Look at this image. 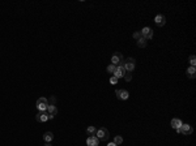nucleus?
<instances>
[{"label":"nucleus","mask_w":196,"mask_h":146,"mask_svg":"<svg viewBox=\"0 0 196 146\" xmlns=\"http://www.w3.org/2000/svg\"><path fill=\"white\" fill-rule=\"evenodd\" d=\"M135 65H136V60L133 59V57H127V59L124 60V65H123V67H124L125 72L131 73L135 69Z\"/></svg>","instance_id":"nucleus-1"},{"label":"nucleus","mask_w":196,"mask_h":146,"mask_svg":"<svg viewBox=\"0 0 196 146\" xmlns=\"http://www.w3.org/2000/svg\"><path fill=\"white\" fill-rule=\"evenodd\" d=\"M111 63L114 65H124V57H123V55L120 54V52H115L114 55H112V57H111Z\"/></svg>","instance_id":"nucleus-2"},{"label":"nucleus","mask_w":196,"mask_h":146,"mask_svg":"<svg viewBox=\"0 0 196 146\" xmlns=\"http://www.w3.org/2000/svg\"><path fill=\"white\" fill-rule=\"evenodd\" d=\"M47 107H48V101H47V98L41 96V98L37 99V108H38L39 111H46Z\"/></svg>","instance_id":"nucleus-3"},{"label":"nucleus","mask_w":196,"mask_h":146,"mask_svg":"<svg viewBox=\"0 0 196 146\" xmlns=\"http://www.w3.org/2000/svg\"><path fill=\"white\" fill-rule=\"evenodd\" d=\"M178 133H180V134H184V136H190L191 133L193 132V128L191 127L190 124H182V127L178 128L177 129Z\"/></svg>","instance_id":"nucleus-4"},{"label":"nucleus","mask_w":196,"mask_h":146,"mask_svg":"<svg viewBox=\"0 0 196 146\" xmlns=\"http://www.w3.org/2000/svg\"><path fill=\"white\" fill-rule=\"evenodd\" d=\"M97 138L101 141H107L109 140V130L106 129V128H101V129H97V133H96Z\"/></svg>","instance_id":"nucleus-5"},{"label":"nucleus","mask_w":196,"mask_h":146,"mask_svg":"<svg viewBox=\"0 0 196 146\" xmlns=\"http://www.w3.org/2000/svg\"><path fill=\"white\" fill-rule=\"evenodd\" d=\"M140 33H141V36H143V38H145L146 41L153 38V30H152L150 28H144Z\"/></svg>","instance_id":"nucleus-6"},{"label":"nucleus","mask_w":196,"mask_h":146,"mask_svg":"<svg viewBox=\"0 0 196 146\" xmlns=\"http://www.w3.org/2000/svg\"><path fill=\"white\" fill-rule=\"evenodd\" d=\"M46 112L48 114V120L50 119H54V116L57 114V108L55 104H48V107H47Z\"/></svg>","instance_id":"nucleus-7"},{"label":"nucleus","mask_w":196,"mask_h":146,"mask_svg":"<svg viewBox=\"0 0 196 146\" xmlns=\"http://www.w3.org/2000/svg\"><path fill=\"white\" fill-rule=\"evenodd\" d=\"M35 119H37V121L38 123H44V121L48 120V114H47L46 111H39L38 115L35 116Z\"/></svg>","instance_id":"nucleus-8"},{"label":"nucleus","mask_w":196,"mask_h":146,"mask_svg":"<svg viewBox=\"0 0 196 146\" xmlns=\"http://www.w3.org/2000/svg\"><path fill=\"white\" fill-rule=\"evenodd\" d=\"M115 94H116V98L122 99V101H125V99H128V96H130V93H128L127 90H122V89L116 90L115 91Z\"/></svg>","instance_id":"nucleus-9"},{"label":"nucleus","mask_w":196,"mask_h":146,"mask_svg":"<svg viewBox=\"0 0 196 146\" xmlns=\"http://www.w3.org/2000/svg\"><path fill=\"white\" fill-rule=\"evenodd\" d=\"M99 140L97 138V136H89L86 138V145L88 146H98Z\"/></svg>","instance_id":"nucleus-10"},{"label":"nucleus","mask_w":196,"mask_h":146,"mask_svg":"<svg viewBox=\"0 0 196 146\" xmlns=\"http://www.w3.org/2000/svg\"><path fill=\"white\" fill-rule=\"evenodd\" d=\"M154 22H156L157 26H165V23H166V17H165L163 14H157L156 17H154Z\"/></svg>","instance_id":"nucleus-11"},{"label":"nucleus","mask_w":196,"mask_h":146,"mask_svg":"<svg viewBox=\"0 0 196 146\" xmlns=\"http://www.w3.org/2000/svg\"><path fill=\"white\" fill-rule=\"evenodd\" d=\"M125 73H127V72H125L124 67H122V65H118V67H116V70H115V73H114V76H115L116 78H123Z\"/></svg>","instance_id":"nucleus-12"},{"label":"nucleus","mask_w":196,"mask_h":146,"mask_svg":"<svg viewBox=\"0 0 196 146\" xmlns=\"http://www.w3.org/2000/svg\"><path fill=\"white\" fill-rule=\"evenodd\" d=\"M170 124H171V127L174 128L175 130H177L178 128H180V127H182V124H183V123H182V120H180V119H172Z\"/></svg>","instance_id":"nucleus-13"},{"label":"nucleus","mask_w":196,"mask_h":146,"mask_svg":"<svg viewBox=\"0 0 196 146\" xmlns=\"http://www.w3.org/2000/svg\"><path fill=\"white\" fill-rule=\"evenodd\" d=\"M187 77L188 78H195L196 77V68L195 67L187 68Z\"/></svg>","instance_id":"nucleus-14"},{"label":"nucleus","mask_w":196,"mask_h":146,"mask_svg":"<svg viewBox=\"0 0 196 146\" xmlns=\"http://www.w3.org/2000/svg\"><path fill=\"white\" fill-rule=\"evenodd\" d=\"M43 140H44V142H51V141L54 140V134H52V132H46L44 133Z\"/></svg>","instance_id":"nucleus-15"},{"label":"nucleus","mask_w":196,"mask_h":146,"mask_svg":"<svg viewBox=\"0 0 196 146\" xmlns=\"http://www.w3.org/2000/svg\"><path fill=\"white\" fill-rule=\"evenodd\" d=\"M137 46L140 47V48H144V47H146V44H148V42H146V39L145 38H143V36H141L140 39H137Z\"/></svg>","instance_id":"nucleus-16"},{"label":"nucleus","mask_w":196,"mask_h":146,"mask_svg":"<svg viewBox=\"0 0 196 146\" xmlns=\"http://www.w3.org/2000/svg\"><path fill=\"white\" fill-rule=\"evenodd\" d=\"M97 133V128L93 127V125H90V127H88V129H86V134L88 136H96Z\"/></svg>","instance_id":"nucleus-17"},{"label":"nucleus","mask_w":196,"mask_h":146,"mask_svg":"<svg viewBox=\"0 0 196 146\" xmlns=\"http://www.w3.org/2000/svg\"><path fill=\"white\" fill-rule=\"evenodd\" d=\"M112 142H114L115 143V145H122V143H123V137H122V136H115V137H114V141H112Z\"/></svg>","instance_id":"nucleus-18"},{"label":"nucleus","mask_w":196,"mask_h":146,"mask_svg":"<svg viewBox=\"0 0 196 146\" xmlns=\"http://www.w3.org/2000/svg\"><path fill=\"white\" fill-rule=\"evenodd\" d=\"M115 70H116V65L110 64L109 67H107V72H109V73H112V74H114V73H115Z\"/></svg>","instance_id":"nucleus-19"},{"label":"nucleus","mask_w":196,"mask_h":146,"mask_svg":"<svg viewBox=\"0 0 196 146\" xmlns=\"http://www.w3.org/2000/svg\"><path fill=\"white\" fill-rule=\"evenodd\" d=\"M190 64H191V67H195V65H196V57H195V55H191V56H190Z\"/></svg>","instance_id":"nucleus-20"},{"label":"nucleus","mask_w":196,"mask_h":146,"mask_svg":"<svg viewBox=\"0 0 196 146\" xmlns=\"http://www.w3.org/2000/svg\"><path fill=\"white\" fill-rule=\"evenodd\" d=\"M123 78H124V80L125 81H127V82H130V81L131 80H132V74H131V73H125V74H124V77H123Z\"/></svg>","instance_id":"nucleus-21"},{"label":"nucleus","mask_w":196,"mask_h":146,"mask_svg":"<svg viewBox=\"0 0 196 146\" xmlns=\"http://www.w3.org/2000/svg\"><path fill=\"white\" fill-rule=\"evenodd\" d=\"M110 83H111V85H116V83H118V78L115 77V76H112V77L110 78Z\"/></svg>","instance_id":"nucleus-22"},{"label":"nucleus","mask_w":196,"mask_h":146,"mask_svg":"<svg viewBox=\"0 0 196 146\" xmlns=\"http://www.w3.org/2000/svg\"><path fill=\"white\" fill-rule=\"evenodd\" d=\"M133 38H135L136 41H137V39H140L141 38V33H140V31H136V33H133Z\"/></svg>","instance_id":"nucleus-23"},{"label":"nucleus","mask_w":196,"mask_h":146,"mask_svg":"<svg viewBox=\"0 0 196 146\" xmlns=\"http://www.w3.org/2000/svg\"><path fill=\"white\" fill-rule=\"evenodd\" d=\"M107 146H116V145H115L114 142H110V143H109V145H107Z\"/></svg>","instance_id":"nucleus-24"},{"label":"nucleus","mask_w":196,"mask_h":146,"mask_svg":"<svg viewBox=\"0 0 196 146\" xmlns=\"http://www.w3.org/2000/svg\"><path fill=\"white\" fill-rule=\"evenodd\" d=\"M44 146H51V145H50V142H46L44 143Z\"/></svg>","instance_id":"nucleus-25"}]
</instances>
